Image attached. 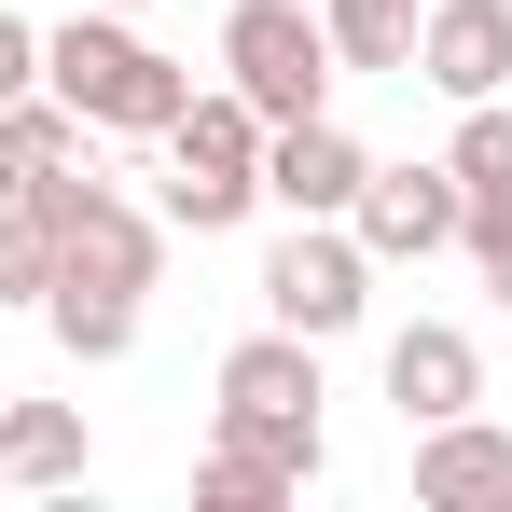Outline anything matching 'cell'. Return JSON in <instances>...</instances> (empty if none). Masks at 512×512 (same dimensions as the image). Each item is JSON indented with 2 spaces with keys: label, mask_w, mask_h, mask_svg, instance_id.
<instances>
[{
  "label": "cell",
  "mask_w": 512,
  "mask_h": 512,
  "mask_svg": "<svg viewBox=\"0 0 512 512\" xmlns=\"http://www.w3.org/2000/svg\"><path fill=\"white\" fill-rule=\"evenodd\" d=\"M42 97H70L84 111V139H167L194 70H180L167 42H139V14H70V28H42Z\"/></svg>",
  "instance_id": "1"
},
{
  "label": "cell",
  "mask_w": 512,
  "mask_h": 512,
  "mask_svg": "<svg viewBox=\"0 0 512 512\" xmlns=\"http://www.w3.org/2000/svg\"><path fill=\"white\" fill-rule=\"evenodd\" d=\"M208 443H250L291 485H319V471H333V443H319V346L277 333V319H263L250 346H222V429H208Z\"/></svg>",
  "instance_id": "2"
},
{
  "label": "cell",
  "mask_w": 512,
  "mask_h": 512,
  "mask_svg": "<svg viewBox=\"0 0 512 512\" xmlns=\"http://www.w3.org/2000/svg\"><path fill=\"white\" fill-rule=\"evenodd\" d=\"M263 208V111L236 84H194L167 125V222L180 236H236Z\"/></svg>",
  "instance_id": "3"
},
{
  "label": "cell",
  "mask_w": 512,
  "mask_h": 512,
  "mask_svg": "<svg viewBox=\"0 0 512 512\" xmlns=\"http://www.w3.org/2000/svg\"><path fill=\"white\" fill-rule=\"evenodd\" d=\"M222 84L250 97L263 125L333 111V28H319L305 0H236V14H222Z\"/></svg>",
  "instance_id": "4"
},
{
  "label": "cell",
  "mask_w": 512,
  "mask_h": 512,
  "mask_svg": "<svg viewBox=\"0 0 512 512\" xmlns=\"http://www.w3.org/2000/svg\"><path fill=\"white\" fill-rule=\"evenodd\" d=\"M360 305H374V250H360L346 222H291V236L263 250V319H277V333L333 346V333H360Z\"/></svg>",
  "instance_id": "5"
},
{
  "label": "cell",
  "mask_w": 512,
  "mask_h": 512,
  "mask_svg": "<svg viewBox=\"0 0 512 512\" xmlns=\"http://www.w3.org/2000/svg\"><path fill=\"white\" fill-rule=\"evenodd\" d=\"M457 222H471V194H457V167L429 153V167H360V194H346V236L374 263H429L457 250Z\"/></svg>",
  "instance_id": "6"
},
{
  "label": "cell",
  "mask_w": 512,
  "mask_h": 512,
  "mask_svg": "<svg viewBox=\"0 0 512 512\" xmlns=\"http://www.w3.org/2000/svg\"><path fill=\"white\" fill-rule=\"evenodd\" d=\"M402 84H429V97H512V0H429Z\"/></svg>",
  "instance_id": "7"
},
{
  "label": "cell",
  "mask_w": 512,
  "mask_h": 512,
  "mask_svg": "<svg viewBox=\"0 0 512 512\" xmlns=\"http://www.w3.org/2000/svg\"><path fill=\"white\" fill-rule=\"evenodd\" d=\"M360 139H346L333 111H305V125H263V208H291V222H346V194H360Z\"/></svg>",
  "instance_id": "8"
},
{
  "label": "cell",
  "mask_w": 512,
  "mask_h": 512,
  "mask_svg": "<svg viewBox=\"0 0 512 512\" xmlns=\"http://www.w3.org/2000/svg\"><path fill=\"white\" fill-rule=\"evenodd\" d=\"M388 402H402V429H443L485 402V346L457 333V319H402L388 333Z\"/></svg>",
  "instance_id": "9"
},
{
  "label": "cell",
  "mask_w": 512,
  "mask_h": 512,
  "mask_svg": "<svg viewBox=\"0 0 512 512\" xmlns=\"http://www.w3.org/2000/svg\"><path fill=\"white\" fill-rule=\"evenodd\" d=\"M416 499L429 512H512V429H485V416L416 429Z\"/></svg>",
  "instance_id": "10"
},
{
  "label": "cell",
  "mask_w": 512,
  "mask_h": 512,
  "mask_svg": "<svg viewBox=\"0 0 512 512\" xmlns=\"http://www.w3.org/2000/svg\"><path fill=\"white\" fill-rule=\"evenodd\" d=\"M84 416H70V402H0V485H14V499H42V485H84Z\"/></svg>",
  "instance_id": "11"
},
{
  "label": "cell",
  "mask_w": 512,
  "mask_h": 512,
  "mask_svg": "<svg viewBox=\"0 0 512 512\" xmlns=\"http://www.w3.org/2000/svg\"><path fill=\"white\" fill-rule=\"evenodd\" d=\"M70 153H84V111H70V97H0V194H28V180H56L70 167Z\"/></svg>",
  "instance_id": "12"
},
{
  "label": "cell",
  "mask_w": 512,
  "mask_h": 512,
  "mask_svg": "<svg viewBox=\"0 0 512 512\" xmlns=\"http://www.w3.org/2000/svg\"><path fill=\"white\" fill-rule=\"evenodd\" d=\"M416 14L429 0H319V28H333V70H416Z\"/></svg>",
  "instance_id": "13"
},
{
  "label": "cell",
  "mask_w": 512,
  "mask_h": 512,
  "mask_svg": "<svg viewBox=\"0 0 512 512\" xmlns=\"http://www.w3.org/2000/svg\"><path fill=\"white\" fill-rule=\"evenodd\" d=\"M42 319H56L70 360H125V346H139V291H70V277H56V291H42Z\"/></svg>",
  "instance_id": "14"
},
{
  "label": "cell",
  "mask_w": 512,
  "mask_h": 512,
  "mask_svg": "<svg viewBox=\"0 0 512 512\" xmlns=\"http://www.w3.org/2000/svg\"><path fill=\"white\" fill-rule=\"evenodd\" d=\"M443 167H457V194H512V97H457Z\"/></svg>",
  "instance_id": "15"
},
{
  "label": "cell",
  "mask_w": 512,
  "mask_h": 512,
  "mask_svg": "<svg viewBox=\"0 0 512 512\" xmlns=\"http://www.w3.org/2000/svg\"><path fill=\"white\" fill-rule=\"evenodd\" d=\"M194 499H208V512H277V499H291V471L250 457V443H208V457H194Z\"/></svg>",
  "instance_id": "16"
},
{
  "label": "cell",
  "mask_w": 512,
  "mask_h": 512,
  "mask_svg": "<svg viewBox=\"0 0 512 512\" xmlns=\"http://www.w3.org/2000/svg\"><path fill=\"white\" fill-rule=\"evenodd\" d=\"M42 291H56V236L28 194H0V305H42Z\"/></svg>",
  "instance_id": "17"
},
{
  "label": "cell",
  "mask_w": 512,
  "mask_h": 512,
  "mask_svg": "<svg viewBox=\"0 0 512 512\" xmlns=\"http://www.w3.org/2000/svg\"><path fill=\"white\" fill-rule=\"evenodd\" d=\"M457 250L485 263V291L512 305V194H471V222H457Z\"/></svg>",
  "instance_id": "18"
},
{
  "label": "cell",
  "mask_w": 512,
  "mask_h": 512,
  "mask_svg": "<svg viewBox=\"0 0 512 512\" xmlns=\"http://www.w3.org/2000/svg\"><path fill=\"white\" fill-rule=\"evenodd\" d=\"M42 84V28H28V14H0V97H28Z\"/></svg>",
  "instance_id": "19"
},
{
  "label": "cell",
  "mask_w": 512,
  "mask_h": 512,
  "mask_svg": "<svg viewBox=\"0 0 512 512\" xmlns=\"http://www.w3.org/2000/svg\"><path fill=\"white\" fill-rule=\"evenodd\" d=\"M97 14H153V0H97Z\"/></svg>",
  "instance_id": "20"
}]
</instances>
